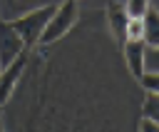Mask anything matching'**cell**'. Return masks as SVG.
I'll return each instance as SVG.
<instances>
[{
	"instance_id": "obj_1",
	"label": "cell",
	"mask_w": 159,
	"mask_h": 132,
	"mask_svg": "<svg viewBox=\"0 0 159 132\" xmlns=\"http://www.w3.org/2000/svg\"><path fill=\"white\" fill-rule=\"evenodd\" d=\"M52 12H55V5H45V7H37L32 12L20 15L17 20H10L12 30L20 35V40L25 42V47L40 42V35H42V30H45V25H47V20H50Z\"/></svg>"
},
{
	"instance_id": "obj_2",
	"label": "cell",
	"mask_w": 159,
	"mask_h": 132,
	"mask_svg": "<svg viewBox=\"0 0 159 132\" xmlns=\"http://www.w3.org/2000/svg\"><path fill=\"white\" fill-rule=\"evenodd\" d=\"M75 22H77V0H65L62 5H55V12L50 15V20L40 35V42L50 45V42L60 40L62 35L70 32V27Z\"/></svg>"
},
{
	"instance_id": "obj_3",
	"label": "cell",
	"mask_w": 159,
	"mask_h": 132,
	"mask_svg": "<svg viewBox=\"0 0 159 132\" xmlns=\"http://www.w3.org/2000/svg\"><path fill=\"white\" fill-rule=\"evenodd\" d=\"M27 47L20 40V35L12 30L10 20H0V70L7 67L17 55H22Z\"/></svg>"
},
{
	"instance_id": "obj_4",
	"label": "cell",
	"mask_w": 159,
	"mask_h": 132,
	"mask_svg": "<svg viewBox=\"0 0 159 132\" xmlns=\"http://www.w3.org/2000/svg\"><path fill=\"white\" fill-rule=\"evenodd\" d=\"M25 67H27V50L22 55H17L7 67L0 70V105H5L10 100V95H12V90H15V85H17Z\"/></svg>"
},
{
	"instance_id": "obj_5",
	"label": "cell",
	"mask_w": 159,
	"mask_h": 132,
	"mask_svg": "<svg viewBox=\"0 0 159 132\" xmlns=\"http://www.w3.org/2000/svg\"><path fill=\"white\" fill-rule=\"evenodd\" d=\"M107 20H109V27H112V35L117 37V42L124 45V32H127V22H129V12L124 7V2L119 0H112L109 7H107Z\"/></svg>"
},
{
	"instance_id": "obj_6",
	"label": "cell",
	"mask_w": 159,
	"mask_h": 132,
	"mask_svg": "<svg viewBox=\"0 0 159 132\" xmlns=\"http://www.w3.org/2000/svg\"><path fill=\"white\" fill-rule=\"evenodd\" d=\"M144 42L142 40H137V42H132V40H127L124 42V57H127V67H129V72H132V77L134 80H139L142 75H144Z\"/></svg>"
},
{
	"instance_id": "obj_7",
	"label": "cell",
	"mask_w": 159,
	"mask_h": 132,
	"mask_svg": "<svg viewBox=\"0 0 159 132\" xmlns=\"http://www.w3.org/2000/svg\"><path fill=\"white\" fill-rule=\"evenodd\" d=\"M142 22H144V35H142V42H144L147 47L159 45V10L149 7V10L142 15Z\"/></svg>"
},
{
	"instance_id": "obj_8",
	"label": "cell",
	"mask_w": 159,
	"mask_h": 132,
	"mask_svg": "<svg viewBox=\"0 0 159 132\" xmlns=\"http://www.w3.org/2000/svg\"><path fill=\"white\" fill-rule=\"evenodd\" d=\"M144 72H159V45L144 47Z\"/></svg>"
},
{
	"instance_id": "obj_9",
	"label": "cell",
	"mask_w": 159,
	"mask_h": 132,
	"mask_svg": "<svg viewBox=\"0 0 159 132\" xmlns=\"http://www.w3.org/2000/svg\"><path fill=\"white\" fill-rule=\"evenodd\" d=\"M142 35H144V22H142V17H129L124 37L132 40V42H137V40H142ZM127 40H124V42H127Z\"/></svg>"
},
{
	"instance_id": "obj_10",
	"label": "cell",
	"mask_w": 159,
	"mask_h": 132,
	"mask_svg": "<svg viewBox=\"0 0 159 132\" xmlns=\"http://www.w3.org/2000/svg\"><path fill=\"white\" fill-rule=\"evenodd\" d=\"M139 82L147 95H159V72H144L139 77Z\"/></svg>"
},
{
	"instance_id": "obj_11",
	"label": "cell",
	"mask_w": 159,
	"mask_h": 132,
	"mask_svg": "<svg viewBox=\"0 0 159 132\" xmlns=\"http://www.w3.org/2000/svg\"><path fill=\"white\" fill-rule=\"evenodd\" d=\"M152 0H127L124 2V7H127V12H129V17H142L152 5H149Z\"/></svg>"
},
{
	"instance_id": "obj_12",
	"label": "cell",
	"mask_w": 159,
	"mask_h": 132,
	"mask_svg": "<svg viewBox=\"0 0 159 132\" xmlns=\"http://www.w3.org/2000/svg\"><path fill=\"white\" fill-rule=\"evenodd\" d=\"M144 117L159 122V95H147V100H144Z\"/></svg>"
},
{
	"instance_id": "obj_13",
	"label": "cell",
	"mask_w": 159,
	"mask_h": 132,
	"mask_svg": "<svg viewBox=\"0 0 159 132\" xmlns=\"http://www.w3.org/2000/svg\"><path fill=\"white\" fill-rule=\"evenodd\" d=\"M139 132H159V122L142 117V120H139Z\"/></svg>"
},
{
	"instance_id": "obj_14",
	"label": "cell",
	"mask_w": 159,
	"mask_h": 132,
	"mask_svg": "<svg viewBox=\"0 0 159 132\" xmlns=\"http://www.w3.org/2000/svg\"><path fill=\"white\" fill-rule=\"evenodd\" d=\"M154 10H159V0H154Z\"/></svg>"
},
{
	"instance_id": "obj_15",
	"label": "cell",
	"mask_w": 159,
	"mask_h": 132,
	"mask_svg": "<svg viewBox=\"0 0 159 132\" xmlns=\"http://www.w3.org/2000/svg\"><path fill=\"white\" fill-rule=\"evenodd\" d=\"M0 132H5V130H2V122H0Z\"/></svg>"
},
{
	"instance_id": "obj_16",
	"label": "cell",
	"mask_w": 159,
	"mask_h": 132,
	"mask_svg": "<svg viewBox=\"0 0 159 132\" xmlns=\"http://www.w3.org/2000/svg\"><path fill=\"white\" fill-rule=\"evenodd\" d=\"M0 112H2V105H0Z\"/></svg>"
}]
</instances>
